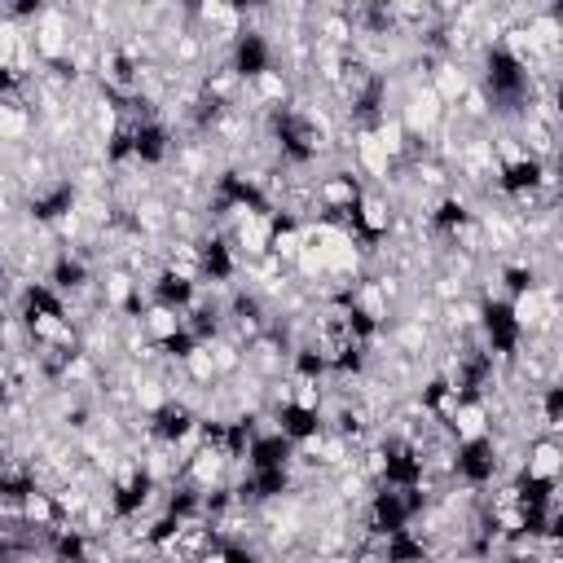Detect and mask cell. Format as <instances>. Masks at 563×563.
I'll list each match as a JSON object with an SVG mask.
<instances>
[{
	"label": "cell",
	"mask_w": 563,
	"mask_h": 563,
	"mask_svg": "<svg viewBox=\"0 0 563 563\" xmlns=\"http://www.w3.org/2000/svg\"><path fill=\"white\" fill-rule=\"evenodd\" d=\"M497 479H506V457H501V444L493 435H475V440L453 444V484L457 488L484 493Z\"/></svg>",
	"instance_id": "6da1fadb"
},
{
	"label": "cell",
	"mask_w": 563,
	"mask_h": 563,
	"mask_svg": "<svg viewBox=\"0 0 563 563\" xmlns=\"http://www.w3.org/2000/svg\"><path fill=\"white\" fill-rule=\"evenodd\" d=\"M224 66H229L242 84H251V79H260L264 70H273V66H277V44L268 40V31H264V26L246 22V26L233 35V44L224 48Z\"/></svg>",
	"instance_id": "7a4b0ae2"
},
{
	"label": "cell",
	"mask_w": 563,
	"mask_h": 563,
	"mask_svg": "<svg viewBox=\"0 0 563 563\" xmlns=\"http://www.w3.org/2000/svg\"><path fill=\"white\" fill-rule=\"evenodd\" d=\"M136 330L145 334L150 347H158V343H167L176 330H185V317L172 312V308H163V303H145V312L136 317Z\"/></svg>",
	"instance_id": "52a82bcc"
},
{
	"label": "cell",
	"mask_w": 563,
	"mask_h": 563,
	"mask_svg": "<svg viewBox=\"0 0 563 563\" xmlns=\"http://www.w3.org/2000/svg\"><path fill=\"white\" fill-rule=\"evenodd\" d=\"M295 444L286 435H277L273 427H260L251 449H246V471H277V466H295Z\"/></svg>",
	"instance_id": "5b68a950"
},
{
	"label": "cell",
	"mask_w": 563,
	"mask_h": 563,
	"mask_svg": "<svg viewBox=\"0 0 563 563\" xmlns=\"http://www.w3.org/2000/svg\"><path fill=\"white\" fill-rule=\"evenodd\" d=\"M35 123H40V114H35V106H31V97L22 88L0 97V141L4 145H22L35 132Z\"/></svg>",
	"instance_id": "8992f818"
},
{
	"label": "cell",
	"mask_w": 563,
	"mask_h": 563,
	"mask_svg": "<svg viewBox=\"0 0 563 563\" xmlns=\"http://www.w3.org/2000/svg\"><path fill=\"white\" fill-rule=\"evenodd\" d=\"M519 471L532 475V479H554L559 484V471H563L559 435H528V444L519 449Z\"/></svg>",
	"instance_id": "277c9868"
},
{
	"label": "cell",
	"mask_w": 563,
	"mask_h": 563,
	"mask_svg": "<svg viewBox=\"0 0 563 563\" xmlns=\"http://www.w3.org/2000/svg\"><path fill=\"white\" fill-rule=\"evenodd\" d=\"M176 128L167 119H141L132 123V167L141 172H158L176 158Z\"/></svg>",
	"instance_id": "3957f363"
}]
</instances>
